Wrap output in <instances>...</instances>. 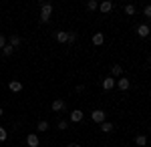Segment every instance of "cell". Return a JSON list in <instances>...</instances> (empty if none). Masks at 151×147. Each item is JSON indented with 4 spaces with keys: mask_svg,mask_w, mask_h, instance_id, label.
I'll list each match as a JSON object with an SVG mask.
<instances>
[{
    "mask_svg": "<svg viewBox=\"0 0 151 147\" xmlns=\"http://www.w3.org/2000/svg\"><path fill=\"white\" fill-rule=\"evenodd\" d=\"M40 6H42V10H40V20H42V22H48V18H50V14H52V6H50L48 2H40Z\"/></svg>",
    "mask_w": 151,
    "mask_h": 147,
    "instance_id": "obj_1",
    "label": "cell"
},
{
    "mask_svg": "<svg viewBox=\"0 0 151 147\" xmlns=\"http://www.w3.org/2000/svg\"><path fill=\"white\" fill-rule=\"evenodd\" d=\"M91 119H93L95 123H103L105 121V111H99V109L93 111V113H91Z\"/></svg>",
    "mask_w": 151,
    "mask_h": 147,
    "instance_id": "obj_2",
    "label": "cell"
},
{
    "mask_svg": "<svg viewBox=\"0 0 151 147\" xmlns=\"http://www.w3.org/2000/svg\"><path fill=\"white\" fill-rule=\"evenodd\" d=\"M38 143H40V139H38L36 135H32V133L26 137V145L28 147H38Z\"/></svg>",
    "mask_w": 151,
    "mask_h": 147,
    "instance_id": "obj_3",
    "label": "cell"
},
{
    "mask_svg": "<svg viewBox=\"0 0 151 147\" xmlns=\"http://www.w3.org/2000/svg\"><path fill=\"white\" fill-rule=\"evenodd\" d=\"M111 8H113V4H111L109 0H105V2H101V6H99V10L103 12V14H107V12H111Z\"/></svg>",
    "mask_w": 151,
    "mask_h": 147,
    "instance_id": "obj_4",
    "label": "cell"
},
{
    "mask_svg": "<svg viewBox=\"0 0 151 147\" xmlns=\"http://www.w3.org/2000/svg\"><path fill=\"white\" fill-rule=\"evenodd\" d=\"M70 121H75V123H79V121H83V111H79V109H75V111L70 113Z\"/></svg>",
    "mask_w": 151,
    "mask_h": 147,
    "instance_id": "obj_5",
    "label": "cell"
},
{
    "mask_svg": "<svg viewBox=\"0 0 151 147\" xmlns=\"http://www.w3.org/2000/svg\"><path fill=\"white\" fill-rule=\"evenodd\" d=\"M113 87H115V81H113V77H107V79L103 81V89H105V91H111Z\"/></svg>",
    "mask_w": 151,
    "mask_h": 147,
    "instance_id": "obj_6",
    "label": "cell"
},
{
    "mask_svg": "<svg viewBox=\"0 0 151 147\" xmlns=\"http://www.w3.org/2000/svg\"><path fill=\"white\" fill-rule=\"evenodd\" d=\"M137 34L145 38V36L149 34V26H147V24H139V26H137Z\"/></svg>",
    "mask_w": 151,
    "mask_h": 147,
    "instance_id": "obj_7",
    "label": "cell"
},
{
    "mask_svg": "<svg viewBox=\"0 0 151 147\" xmlns=\"http://www.w3.org/2000/svg\"><path fill=\"white\" fill-rule=\"evenodd\" d=\"M117 87H119L121 91H127L129 89V79H127V77H121L119 83H117Z\"/></svg>",
    "mask_w": 151,
    "mask_h": 147,
    "instance_id": "obj_8",
    "label": "cell"
},
{
    "mask_svg": "<svg viewBox=\"0 0 151 147\" xmlns=\"http://www.w3.org/2000/svg\"><path fill=\"white\" fill-rule=\"evenodd\" d=\"M63 109H65V101H63V99H57V101H52V111H63Z\"/></svg>",
    "mask_w": 151,
    "mask_h": 147,
    "instance_id": "obj_9",
    "label": "cell"
},
{
    "mask_svg": "<svg viewBox=\"0 0 151 147\" xmlns=\"http://www.w3.org/2000/svg\"><path fill=\"white\" fill-rule=\"evenodd\" d=\"M103 40H105V36H103L101 32L93 34V45H95V46H101V45H103Z\"/></svg>",
    "mask_w": 151,
    "mask_h": 147,
    "instance_id": "obj_10",
    "label": "cell"
},
{
    "mask_svg": "<svg viewBox=\"0 0 151 147\" xmlns=\"http://www.w3.org/2000/svg\"><path fill=\"white\" fill-rule=\"evenodd\" d=\"M57 40H58V43H67V40H69V32L58 30V32H57Z\"/></svg>",
    "mask_w": 151,
    "mask_h": 147,
    "instance_id": "obj_11",
    "label": "cell"
},
{
    "mask_svg": "<svg viewBox=\"0 0 151 147\" xmlns=\"http://www.w3.org/2000/svg\"><path fill=\"white\" fill-rule=\"evenodd\" d=\"M8 87H10L12 93H18V91H22V83H18V81H12Z\"/></svg>",
    "mask_w": 151,
    "mask_h": 147,
    "instance_id": "obj_12",
    "label": "cell"
},
{
    "mask_svg": "<svg viewBox=\"0 0 151 147\" xmlns=\"http://www.w3.org/2000/svg\"><path fill=\"white\" fill-rule=\"evenodd\" d=\"M121 73H123V67H121V65H113V67H111V75H113V77L121 75Z\"/></svg>",
    "mask_w": 151,
    "mask_h": 147,
    "instance_id": "obj_13",
    "label": "cell"
},
{
    "mask_svg": "<svg viewBox=\"0 0 151 147\" xmlns=\"http://www.w3.org/2000/svg\"><path fill=\"white\" fill-rule=\"evenodd\" d=\"M135 143H137L139 147H143L145 143H147V137H145V135H137V137H135Z\"/></svg>",
    "mask_w": 151,
    "mask_h": 147,
    "instance_id": "obj_14",
    "label": "cell"
},
{
    "mask_svg": "<svg viewBox=\"0 0 151 147\" xmlns=\"http://www.w3.org/2000/svg\"><path fill=\"white\" fill-rule=\"evenodd\" d=\"M36 127H38V131H48V123L47 121H38Z\"/></svg>",
    "mask_w": 151,
    "mask_h": 147,
    "instance_id": "obj_15",
    "label": "cell"
},
{
    "mask_svg": "<svg viewBox=\"0 0 151 147\" xmlns=\"http://www.w3.org/2000/svg\"><path fill=\"white\" fill-rule=\"evenodd\" d=\"M101 129H103L105 133H109V131H113V123H105L103 121V123H101Z\"/></svg>",
    "mask_w": 151,
    "mask_h": 147,
    "instance_id": "obj_16",
    "label": "cell"
},
{
    "mask_svg": "<svg viewBox=\"0 0 151 147\" xmlns=\"http://www.w3.org/2000/svg\"><path fill=\"white\" fill-rule=\"evenodd\" d=\"M125 14H127V16L135 14V6H133V4H127V6H125Z\"/></svg>",
    "mask_w": 151,
    "mask_h": 147,
    "instance_id": "obj_17",
    "label": "cell"
},
{
    "mask_svg": "<svg viewBox=\"0 0 151 147\" xmlns=\"http://www.w3.org/2000/svg\"><path fill=\"white\" fill-rule=\"evenodd\" d=\"M12 50H14V46H10V45H6L4 48H2V53H4L6 57H10V55H12Z\"/></svg>",
    "mask_w": 151,
    "mask_h": 147,
    "instance_id": "obj_18",
    "label": "cell"
},
{
    "mask_svg": "<svg viewBox=\"0 0 151 147\" xmlns=\"http://www.w3.org/2000/svg\"><path fill=\"white\" fill-rule=\"evenodd\" d=\"M18 45H20V38H18L16 34H14V36H10V46H18Z\"/></svg>",
    "mask_w": 151,
    "mask_h": 147,
    "instance_id": "obj_19",
    "label": "cell"
},
{
    "mask_svg": "<svg viewBox=\"0 0 151 147\" xmlns=\"http://www.w3.org/2000/svg\"><path fill=\"white\" fill-rule=\"evenodd\" d=\"M75 40H77V32H69V40H67V43H69V45H73Z\"/></svg>",
    "mask_w": 151,
    "mask_h": 147,
    "instance_id": "obj_20",
    "label": "cell"
},
{
    "mask_svg": "<svg viewBox=\"0 0 151 147\" xmlns=\"http://www.w3.org/2000/svg\"><path fill=\"white\" fill-rule=\"evenodd\" d=\"M87 8H89V10H95V8H97V2H95V0H89V2H87Z\"/></svg>",
    "mask_w": 151,
    "mask_h": 147,
    "instance_id": "obj_21",
    "label": "cell"
},
{
    "mask_svg": "<svg viewBox=\"0 0 151 147\" xmlns=\"http://www.w3.org/2000/svg\"><path fill=\"white\" fill-rule=\"evenodd\" d=\"M0 141H6V129L0 127Z\"/></svg>",
    "mask_w": 151,
    "mask_h": 147,
    "instance_id": "obj_22",
    "label": "cell"
},
{
    "mask_svg": "<svg viewBox=\"0 0 151 147\" xmlns=\"http://www.w3.org/2000/svg\"><path fill=\"white\" fill-rule=\"evenodd\" d=\"M145 16H147V18H151V4H147V6H145Z\"/></svg>",
    "mask_w": 151,
    "mask_h": 147,
    "instance_id": "obj_23",
    "label": "cell"
},
{
    "mask_svg": "<svg viewBox=\"0 0 151 147\" xmlns=\"http://www.w3.org/2000/svg\"><path fill=\"white\" fill-rule=\"evenodd\" d=\"M67 127H69V123H67V121H58V129H63V131H65Z\"/></svg>",
    "mask_w": 151,
    "mask_h": 147,
    "instance_id": "obj_24",
    "label": "cell"
},
{
    "mask_svg": "<svg viewBox=\"0 0 151 147\" xmlns=\"http://www.w3.org/2000/svg\"><path fill=\"white\" fill-rule=\"evenodd\" d=\"M4 46H6V38L0 34V48H4Z\"/></svg>",
    "mask_w": 151,
    "mask_h": 147,
    "instance_id": "obj_25",
    "label": "cell"
},
{
    "mask_svg": "<svg viewBox=\"0 0 151 147\" xmlns=\"http://www.w3.org/2000/svg\"><path fill=\"white\" fill-rule=\"evenodd\" d=\"M67 147H81L79 143H70V145H67Z\"/></svg>",
    "mask_w": 151,
    "mask_h": 147,
    "instance_id": "obj_26",
    "label": "cell"
},
{
    "mask_svg": "<svg viewBox=\"0 0 151 147\" xmlns=\"http://www.w3.org/2000/svg\"><path fill=\"white\" fill-rule=\"evenodd\" d=\"M2 113H4V111H2V107H0V117H2Z\"/></svg>",
    "mask_w": 151,
    "mask_h": 147,
    "instance_id": "obj_27",
    "label": "cell"
},
{
    "mask_svg": "<svg viewBox=\"0 0 151 147\" xmlns=\"http://www.w3.org/2000/svg\"><path fill=\"white\" fill-rule=\"evenodd\" d=\"M147 61H149V65H151V57H149V58H147Z\"/></svg>",
    "mask_w": 151,
    "mask_h": 147,
    "instance_id": "obj_28",
    "label": "cell"
}]
</instances>
